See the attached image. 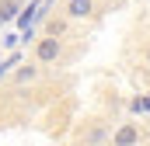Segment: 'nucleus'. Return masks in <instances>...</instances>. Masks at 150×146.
Instances as JSON below:
<instances>
[{
  "mask_svg": "<svg viewBox=\"0 0 150 146\" xmlns=\"http://www.w3.org/2000/svg\"><path fill=\"white\" fill-rule=\"evenodd\" d=\"M63 56V38L56 35H42L35 42V63H42V66H49V63H56Z\"/></svg>",
  "mask_w": 150,
  "mask_h": 146,
  "instance_id": "1",
  "label": "nucleus"
},
{
  "mask_svg": "<svg viewBox=\"0 0 150 146\" xmlns=\"http://www.w3.org/2000/svg\"><path fill=\"white\" fill-rule=\"evenodd\" d=\"M63 14H67V21H84V18L94 14V0H67Z\"/></svg>",
  "mask_w": 150,
  "mask_h": 146,
  "instance_id": "2",
  "label": "nucleus"
},
{
  "mask_svg": "<svg viewBox=\"0 0 150 146\" xmlns=\"http://www.w3.org/2000/svg\"><path fill=\"white\" fill-rule=\"evenodd\" d=\"M140 143V125L136 122H122L119 132L112 136V146H136Z\"/></svg>",
  "mask_w": 150,
  "mask_h": 146,
  "instance_id": "3",
  "label": "nucleus"
},
{
  "mask_svg": "<svg viewBox=\"0 0 150 146\" xmlns=\"http://www.w3.org/2000/svg\"><path fill=\"white\" fill-rule=\"evenodd\" d=\"M38 73H42V63H35V66H18L14 70V84H32V80H38Z\"/></svg>",
  "mask_w": 150,
  "mask_h": 146,
  "instance_id": "4",
  "label": "nucleus"
},
{
  "mask_svg": "<svg viewBox=\"0 0 150 146\" xmlns=\"http://www.w3.org/2000/svg\"><path fill=\"white\" fill-rule=\"evenodd\" d=\"M18 14V0H0V25H7Z\"/></svg>",
  "mask_w": 150,
  "mask_h": 146,
  "instance_id": "5",
  "label": "nucleus"
},
{
  "mask_svg": "<svg viewBox=\"0 0 150 146\" xmlns=\"http://www.w3.org/2000/svg\"><path fill=\"white\" fill-rule=\"evenodd\" d=\"M63 32H67V21H49V28H45V35H56V38H63Z\"/></svg>",
  "mask_w": 150,
  "mask_h": 146,
  "instance_id": "6",
  "label": "nucleus"
},
{
  "mask_svg": "<svg viewBox=\"0 0 150 146\" xmlns=\"http://www.w3.org/2000/svg\"><path fill=\"white\" fill-rule=\"evenodd\" d=\"M101 136H105V129H94V132H87L84 146H94V143H101Z\"/></svg>",
  "mask_w": 150,
  "mask_h": 146,
  "instance_id": "7",
  "label": "nucleus"
},
{
  "mask_svg": "<svg viewBox=\"0 0 150 146\" xmlns=\"http://www.w3.org/2000/svg\"><path fill=\"white\" fill-rule=\"evenodd\" d=\"M129 108H133V111H147V108H150V101H147V98H136Z\"/></svg>",
  "mask_w": 150,
  "mask_h": 146,
  "instance_id": "8",
  "label": "nucleus"
},
{
  "mask_svg": "<svg viewBox=\"0 0 150 146\" xmlns=\"http://www.w3.org/2000/svg\"><path fill=\"white\" fill-rule=\"evenodd\" d=\"M147 63H150V49H147Z\"/></svg>",
  "mask_w": 150,
  "mask_h": 146,
  "instance_id": "9",
  "label": "nucleus"
},
{
  "mask_svg": "<svg viewBox=\"0 0 150 146\" xmlns=\"http://www.w3.org/2000/svg\"><path fill=\"white\" fill-rule=\"evenodd\" d=\"M18 4H25V0H18Z\"/></svg>",
  "mask_w": 150,
  "mask_h": 146,
  "instance_id": "10",
  "label": "nucleus"
}]
</instances>
